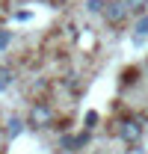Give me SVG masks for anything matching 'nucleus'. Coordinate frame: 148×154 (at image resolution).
<instances>
[{
	"mask_svg": "<svg viewBox=\"0 0 148 154\" xmlns=\"http://www.w3.org/2000/svg\"><path fill=\"white\" fill-rule=\"evenodd\" d=\"M101 6H104V3H101V0H89V3H86V9H89V12H98V9H101Z\"/></svg>",
	"mask_w": 148,
	"mask_h": 154,
	"instance_id": "1a4fd4ad",
	"label": "nucleus"
},
{
	"mask_svg": "<svg viewBox=\"0 0 148 154\" xmlns=\"http://www.w3.org/2000/svg\"><path fill=\"white\" fill-rule=\"evenodd\" d=\"M9 45V33H0V48H6Z\"/></svg>",
	"mask_w": 148,
	"mask_h": 154,
	"instance_id": "9b49d317",
	"label": "nucleus"
},
{
	"mask_svg": "<svg viewBox=\"0 0 148 154\" xmlns=\"http://www.w3.org/2000/svg\"><path fill=\"white\" fill-rule=\"evenodd\" d=\"M145 33H148V18H142L139 24H136V38H142Z\"/></svg>",
	"mask_w": 148,
	"mask_h": 154,
	"instance_id": "0eeeda50",
	"label": "nucleus"
},
{
	"mask_svg": "<svg viewBox=\"0 0 148 154\" xmlns=\"http://www.w3.org/2000/svg\"><path fill=\"white\" fill-rule=\"evenodd\" d=\"M95 122H98V113H86V128H95Z\"/></svg>",
	"mask_w": 148,
	"mask_h": 154,
	"instance_id": "9d476101",
	"label": "nucleus"
},
{
	"mask_svg": "<svg viewBox=\"0 0 148 154\" xmlns=\"http://www.w3.org/2000/svg\"><path fill=\"white\" fill-rule=\"evenodd\" d=\"M119 136H122L128 145H136V142L142 139V125H139V119H125V122L119 125Z\"/></svg>",
	"mask_w": 148,
	"mask_h": 154,
	"instance_id": "f03ea898",
	"label": "nucleus"
},
{
	"mask_svg": "<svg viewBox=\"0 0 148 154\" xmlns=\"http://www.w3.org/2000/svg\"><path fill=\"white\" fill-rule=\"evenodd\" d=\"M128 12H130L128 0H107L104 3V18L110 21V24H122V21L128 18Z\"/></svg>",
	"mask_w": 148,
	"mask_h": 154,
	"instance_id": "f257e3e1",
	"label": "nucleus"
},
{
	"mask_svg": "<svg viewBox=\"0 0 148 154\" xmlns=\"http://www.w3.org/2000/svg\"><path fill=\"white\" fill-rule=\"evenodd\" d=\"M128 6L133 9V12H139V9H145V6H148V0H128Z\"/></svg>",
	"mask_w": 148,
	"mask_h": 154,
	"instance_id": "6e6552de",
	"label": "nucleus"
},
{
	"mask_svg": "<svg viewBox=\"0 0 148 154\" xmlns=\"http://www.w3.org/2000/svg\"><path fill=\"white\" fill-rule=\"evenodd\" d=\"M9 83H12V71H9L6 65H0V89H6Z\"/></svg>",
	"mask_w": 148,
	"mask_h": 154,
	"instance_id": "423d86ee",
	"label": "nucleus"
},
{
	"mask_svg": "<svg viewBox=\"0 0 148 154\" xmlns=\"http://www.w3.org/2000/svg\"><path fill=\"white\" fill-rule=\"evenodd\" d=\"M51 122H54L51 107H48V104H36V107H33V113H30V125H33V128H48Z\"/></svg>",
	"mask_w": 148,
	"mask_h": 154,
	"instance_id": "7ed1b4c3",
	"label": "nucleus"
},
{
	"mask_svg": "<svg viewBox=\"0 0 148 154\" xmlns=\"http://www.w3.org/2000/svg\"><path fill=\"white\" fill-rule=\"evenodd\" d=\"M21 131H24V122H21L18 116H12V119L6 122V134H9V136H18Z\"/></svg>",
	"mask_w": 148,
	"mask_h": 154,
	"instance_id": "39448f33",
	"label": "nucleus"
},
{
	"mask_svg": "<svg viewBox=\"0 0 148 154\" xmlns=\"http://www.w3.org/2000/svg\"><path fill=\"white\" fill-rule=\"evenodd\" d=\"M65 151H77V148H83L86 145V136H62V142H59Z\"/></svg>",
	"mask_w": 148,
	"mask_h": 154,
	"instance_id": "20e7f679",
	"label": "nucleus"
}]
</instances>
